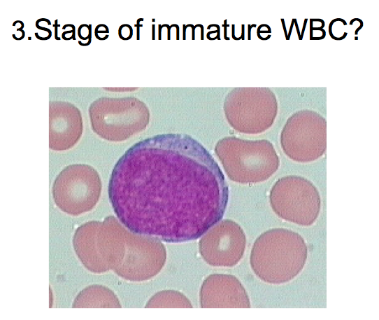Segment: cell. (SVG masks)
Segmentation results:
<instances>
[{
	"mask_svg": "<svg viewBox=\"0 0 379 320\" xmlns=\"http://www.w3.org/2000/svg\"><path fill=\"white\" fill-rule=\"evenodd\" d=\"M108 196L133 233L166 242L194 240L223 217L229 188L218 164L182 133L155 135L131 146L113 167Z\"/></svg>",
	"mask_w": 379,
	"mask_h": 320,
	"instance_id": "1",
	"label": "cell"
},
{
	"mask_svg": "<svg viewBox=\"0 0 379 320\" xmlns=\"http://www.w3.org/2000/svg\"><path fill=\"white\" fill-rule=\"evenodd\" d=\"M307 257L308 247L303 238L293 230L278 228L264 232L255 240L250 261L261 280L282 284L301 272Z\"/></svg>",
	"mask_w": 379,
	"mask_h": 320,
	"instance_id": "2",
	"label": "cell"
},
{
	"mask_svg": "<svg viewBox=\"0 0 379 320\" xmlns=\"http://www.w3.org/2000/svg\"><path fill=\"white\" fill-rule=\"evenodd\" d=\"M229 178L240 183H256L269 179L278 169L279 158L266 140L245 141L226 137L216 145Z\"/></svg>",
	"mask_w": 379,
	"mask_h": 320,
	"instance_id": "3",
	"label": "cell"
},
{
	"mask_svg": "<svg viewBox=\"0 0 379 320\" xmlns=\"http://www.w3.org/2000/svg\"><path fill=\"white\" fill-rule=\"evenodd\" d=\"M94 132L105 139L122 141L145 128L149 111L134 97L99 98L89 109Z\"/></svg>",
	"mask_w": 379,
	"mask_h": 320,
	"instance_id": "4",
	"label": "cell"
},
{
	"mask_svg": "<svg viewBox=\"0 0 379 320\" xmlns=\"http://www.w3.org/2000/svg\"><path fill=\"white\" fill-rule=\"evenodd\" d=\"M269 202L280 218L302 226L313 225L321 209L320 195L315 186L297 175L276 181L270 190Z\"/></svg>",
	"mask_w": 379,
	"mask_h": 320,
	"instance_id": "5",
	"label": "cell"
},
{
	"mask_svg": "<svg viewBox=\"0 0 379 320\" xmlns=\"http://www.w3.org/2000/svg\"><path fill=\"white\" fill-rule=\"evenodd\" d=\"M224 110L234 128L244 133H259L272 125L277 102L268 89L238 88L228 95Z\"/></svg>",
	"mask_w": 379,
	"mask_h": 320,
	"instance_id": "6",
	"label": "cell"
},
{
	"mask_svg": "<svg viewBox=\"0 0 379 320\" xmlns=\"http://www.w3.org/2000/svg\"><path fill=\"white\" fill-rule=\"evenodd\" d=\"M101 181L96 171L87 165H69L57 176L52 193L57 205L71 215L92 209L98 202Z\"/></svg>",
	"mask_w": 379,
	"mask_h": 320,
	"instance_id": "7",
	"label": "cell"
},
{
	"mask_svg": "<svg viewBox=\"0 0 379 320\" xmlns=\"http://www.w3.org/2000/svg\"><path fill=\"white\" fill-rule=\"evenodd\" d=\"M284 152L299 162L314 161L326 148V122L315 112L301 111L292 116L281 134Z\"/></svg>",
	"mask_w": 379,
	"mask_h": 320,
	"instance_id": "8",
	"label": "cell"
},
{
	"mask_svg": "<svg viewBox=\"0 0 379 320\" xmlns=\"http://www.w3.org/2000/svg\"><path fill=\"white\" fill-rule=\"evenodd\" d=\"M246 238L241 227L225 219L210 228L199 242L203 259L215 267H233L242 258Z\"/></svg>",
	"mask_w": 379,
	"mask_h": 320,
	"instance_id": "9",
	"label": "cell"
},
{
	"mask_svg": "<svg viewBox=\"0 0 379 320\" xmlns=\"http://www.w3.org/2000/svg\"><path fill=\"white\" fill-rule=\"evenodd\" d=\"M202 307H250L248 293L234 276L215 274L203 282L200 291Z\"/></svg>",
	"mask_w": 379,
	"mask_h": 320,
	"instance_id": "10",
	"label": "cell"
},
{
	"mask_svg": "<svg viewBox=\"0 0 379 320\" xmlns=\"http://www.w3.org/2000/svg\"><path fill=\"white\" fill-rule=\"evenodd\" d=\"M83 130L82 118L78 109L64 102H50V147L53 150H66L78 141Z\"/></svg>",
	"mask_w": 379,
	"mask_h": 320,
	"instance_id": "11",
	"label": "cell"
},
{
	"mask_svg": "<svg viewBox=\"0 0 379 320\" xmlns=\"http://www.w3.org/2000/svg\"><path fill=\"white\" fill-rule=\"evenodd\" d=\"M147 307H192L189 300L175 291H164L155 295Z\"/></svg>",
	"mask_w": 379,
	"mask_h": 320,
	"instance_id": "12",
	"label": "cell"
},
{
	"mask_svg": "<svg viewBox=\"0 0 379 320\" xmlns=\"http://www.w3.org/2000/svg\"><path fill=\"white\" fill-rule=\"evenodd\" d=\"M105 32L108 33L109 32H108V29L107 26L103 24L98 25L95 28V34L105 33Z\"/></svg>",
	"mask_w": 379,
	"mask_h": 320,
	"instance_id": "13",
	"label": "cell"
},
{
	"mask_svg": "<svg viewBox=\"0 0 379 320\" xmlns=\"http://www.w3.org/2000/svg\"><path fill=\"white\" fill-rule=\"evenodd\" d=\"M55 39H57V40H59L60 39L58 38L57 36V27L60 26L59 25H57V20H55Z\"/></svg>",
	"mask_w": 379,
	"mask_h": 320,
	"instance_id": "14",
	"label": "cell"
}]
</instances>
